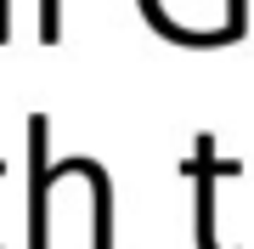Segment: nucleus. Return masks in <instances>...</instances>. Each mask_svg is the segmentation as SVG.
I'll return each mask as SVG.
<instances>
[{"mask_svg": "<svg viewBox=\"0 0 254 249\" xmlns=\"http://www.w3.org/2000/svg\"><path fill=\"white\" fill-rule=\"evenodd\" d=\"M0 40H11V0H0Z\"/></svg>", "mask_w": 254, "mask_h": 249, "instance_id": "20e7f679", "label": "nucleus"}, {"mask_svg": "<svg viewBox=\"0 0 254 249\" xmlns=\"http://www.w3.org/2000/svg\"><path fill=\"white\" fill-rule=\"evenodd\" d=\"M46 113L28 119V249H51L46 238V204H51V159H46Z\"/></svg>", "mask_w": 254, "mask_h": 249, "instance_id": "f257e3e1", "label": "nucleus"}, {"mask_svg": "<svg viewBox=\"0 0 254 249\" xmlns=\"http://www.w3.org/2000/svg\"><path fill=\"white\" fill-rule=\"evenodd\" d=\"M226 170L232 165H215V136H198V165H192V175H198V249H220V238H215V181Z\"/></svg>", "mask_w": 254, "mask_h": 249, "instance_id": "f03ea898", "label": "nucleus"}, {"mask_svg": "<svg viewBox=\"0 0 254 249\" xmlns=\"http://www.w3.org/2000/svg\"><path fill=\"white\" fill-rule=\"evenodd\" d=\"M40 40H63V0H40Z\"/></svg>", "mask_w": 254, "mask_h": 249, "instance_id": "7ed1b4c3", "label": "nucleus"}]
</instances>
